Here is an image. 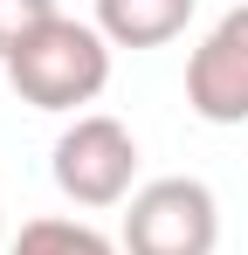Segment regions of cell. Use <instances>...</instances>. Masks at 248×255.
<instances>
[{
	"label": "cell",
	"mask_w": 248,
	"mask_h": 255,
	"mask_svg": "<svg viewBox=\"0 0 248 255\" xmlns=\"http://www.w3.org/2000/svg\"><path fill=\"white\" fill-rule=\"evenodd\" d=\"M0 69H7V90H14L21 104H35V111H76V104H97L104 83H111V42H104L97 21L55 14V21H48L41 35H28Z\"/></svg>",
	"instance_id": "obj_1"
},
{
	"label": "cell",
	"mask_w": 248,
	"mask_h": 255,
	"mask_svg": "<svg viewBox=\"0 0 248 255\" xmlns=\"http://www.w3.org/2000/svg\"><path fill=\"white\" fill-rule=\"evenodd\" d=\"M55 186H62V200H76L90 214L131 200L138 193V138L104 111H83L55 138Z\"/></svg>",
	"instance_id": "obj_3"
},
{
	"label": "cell",
	"mask_w": 248,
	"mask_h": 255,
	"mask_svg": "<svg viewBox=\"0 0 248 255\" xmlns=\"http://www.w3.org/2000/svg\"><path fill=\"white\" fill-rule=\"evenodd\" d=\"M0 255H7V228H0Z\"/></svg>",
	"instance_id": "obj_8"
},
{
	"label": "cell",
	"mask_w": 248,
	"mask_h": 255,
	"mask_svg": "<svg viewBox=\"0 0 248 255\" xmlns=\"http://www.w3.org/2000/svg\"><path fill=\"white\" fill-rule=\"evenodd\" d=\"M7 255H124V242H111L90 221H69V214H41V221H21Z\"/></svg>",
	"instance_id": "obj_6"
},
{
	"label": "cell",
	"mask_w": 248,
	"mask_h": 255,
	"mask_svg": "<svg viewBox=\"0 0 248 255\" xmlns=\"http://www.w3.org/2000/svg\"><path fill=\"white\" fill-rule=\"evenodd\" d=\"M221 249V207L214 186L193 172L145 179L124 214V255H214Z\"/></svg>",
	"instance_id": "obj_2"
},
{
	"label": "cell",
	"mask_w": 248,
	"mask_h": 255,
	"mask_svg": "<svg viewBox=\"0 0 248 255\" xmlns=\"http://www.w3.org/2000/svg\"><path fill=\"white\" fill-rule=\"evenodd\" d=\"M186 104L207 125H248V7H228L186 62Z\"/></svg>",
	"instance_id": "obj_4"
},
{
	"label": "cell",
	"mask_w": 248,
	"mask_h": 255,
	"mask_svg": "<svg viewBox=\"0 0 248 255\" xmlns=\"http://www.w3.org/2000/svg\"><path fill=\"white\" fill-rule=\"evenodd\" d=\"M193 0H97V28L111 48H159L186 35Z\"/></svg>",
	"instance_id": "obj_5"
},
{
	"label": "cell",
	"mask_w": 248,
	"mask_h": 255,
	"mask_svg": "<svg viewBox=\"0 0 248 255\" xmlns=\"http://www.w3.org/2000/svg\"><path fill=\"white\" fill-rule=\"evenodd\" d=\"M48 21H55V0H0V62L28 42V35H41Z\"/></svg>",
	"instance_id": "obj_7"
}]
</instances>
